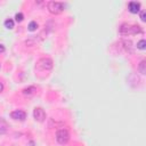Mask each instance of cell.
Returning a JSON list of instances; mask_svg holds the SVG:
<instances>
[{"label":"cell","mask_w":146,"mask_h":146,"mask_svg":"<svg viewBox=\"0 0 146 146\" xmlns=\"http://www.w3.org/2000/svg\"><path fill=\"white\" fill-rule=\"evenodd\" d=\"M119 33L121 35H131V34H137V33H143V30L138 25H131V24H122L119 29Z\"/></svg>","instance_id":"cell-1"},{"label":"cell","mask_w":146,"mask_h":146,"mask_svg":"<svg viewBox=\"0 0 146 146\" xmlns=\"http://www.w3.org/2000/svg\"><path fill=\"white\" fill-rule=\"evenodd\" d=\"M47 7H48L49 13H51L54 15H58V14L64 11L65 5L63 2H59V1H49L47 3Z\"/></svg>","instance_id":"cell-2"},{"label":"cell","mask_w":146,"mask_h":146,"mask_svg":"<svg viewBox=\"0 0 146 146\" xmlns=\"http://www.w3.org/2000/svg\"><path fill=\"white\" fill-rule=\"evenodd\" d=\"M70 139V133L66 129H59L56 131V140L60 145H65Z\"/></svg>","instance_id":"cell-3"},{"label":"cell","mask_w":146,"mask_h":146,"mask_svg":"<svg viewBox=\"0 0 146 146\" xmlns=\"http://www.w3.org/2000/svg\"><path fill=\"white\" fill-rule=\"evenodd\" d=\"M52 59L49 58V57H43L41 59H39V62L36 63V66L40 68V70H51L52 68Z\"/></svg>","instance_id":"cell-4"},{"label":"cell","mask_w":146,"mask_h":146,"mask_svg":"<svg viewBox=\"0 0 146 146\" xmlns=\"http://www.w3.org/2000/svg\"><path fill=\"white\" fill-rule=\"evenodd\" d=\"M33 116H34V119H35L36 121L42 122V121H44V119H46V113H44V111H43L41 107H35L34 111H33Z\"/></svg>","instance_id":"cell-5"},{"label":"cell","mask_w":146,"mask_h":146,"mask_svg":"<svg viewBox=\"0 0 146 146\" xmlns=\"http://www.w3.org/2000/svg\"><path fill=\"white\" fill-rule=\"evenodd\" d=\"M10 116L14 119V120H19V121H23L25 120L26 117V113L24 111H21V110H16V111H13L10 113Z\"/></svg>","instance_id":"cell-6"},{"label":"cell","mask_w":146,"mask_h":146,"mask_svg":"<svg viewBox=\"0 0 146 146\" xmlns=\"http://www.w3.org/2000/svg\"><path fill=\"white\" fill-rule=\"evenodd\" d=\"M128 8H129V11H130V13L137 14V13H139V10H140V3L137 2V1H130L129 5H128Z\"/></svg>","instance_id":"cell-7"},{"label":"cell","mask_w":146,"mask_h":146,"mask_svg":"<svg viewBox=\"0 0 146 146\" xmlns=\"http://www.w3.org/2000/svg\"><path fill=\"white\" fill-rule=\"evenodd\" d=\"M22 92H23V95H25V96H32V95H34V94L36 92V88H35L34 86H30V87H27V88H24V89L22 90Z\"/></svg>","instance_id":"cell-8"},{"label":"cell","mask_w":146,"mask_h":146,"mask_svg":"<svg viewBox=\"0 0 146 146\" xmlns=\"http://www.w3.org/2000/svg\"><path fill=\"white\" fill-rule=\"evenodd\" d=\"M7 130H8V124H7V122H6L5 120L0 119V135L6 133Z\"/></svg>","instance_id":"cell-9"},{"label":"cell","mask_w":146,"mask_h":146,"mask_svg":"<svg viewBox=\"0 0 146 146\" xmlns=\"http://www.w3.org/2000/svg\"><path fill=\"white\" fill-rule=\"evenodd\" d=\"M138 71H139V73H141V74H146V60H141L140 63H139V65H138Z\"/></svg>","instance_id":"cell-10"},{"label":"cell","mask_w":146,"mask_h":146,"mask_svg":"<svg viewBox=\"0 0 146 146\" xmlns=\"http://www.w3.org/2000/svg\"><path fill=\"white\" fill-rule=\"evenodd\" d=\"M5 27H7L8 30H11L14 29V21L11 18H8L5 21Z\"/></svg>","instance_id":"cell-11"},{"label":"cell","mask_w":146,"mask_h":146,"mask_svg":"<svg viewBox=\"0 0 146 146\" xmlns=\"http://www.w3.org/2000/svg\"><path fill=\"white\" fill-rule=\"evenodd\" d=\"M137 48H138V49H141V50H144V49L146 48V41H145L144 39L139 40V41L137 42Z\"/></svg>","instance_id":"cell-12"},{"label":"cell","mask_w":146,"mask_h":146,"mask_svg":"<svg viewBox=\"0 0 146 146\" xmlns=\"http://www.w3.org/2000/svg\"><path fill=\"white\" fill-rule=\"evenodd\" d=\"M29 30L30 31H34V30H36L38 29V23L36 22H34V21H32V22H30V24H29Z\"/></svg>","instance_id":"cell-13"},{"label":"cell","mask_w":146,"mask_h":146,"mask_svg":"<svg viewBox=\"0 0 146 146\" xmlns=\"http://www.w3.org/2000/svg\"><path fill=\"white\" fill-rule=\"evenodd\" d=\"M15 19H16L17 22H22V21L24 19V15H23L22 13H17V14L15 15Z\"/></svg>","instance_id":"cell-14"},{"label":"cell","mask_w":146,"mask_h":146,"mask_svg":"<svg viewBox=\"0 0 146 146\" xmlns=\"http://www.w3.org/2000/svg\"><path fill=\"white\" fill-rule=\"evenodd\" d=\"M140 19H141L143 22H145V21H146V14H145V11H144V10H141V11H140Z\"/></svg>","instance_id":"cell-15"},{"label":"cell","mask_w":146,"mask_h":146,"mask_svg":"<svg viewBox=\"0 0 146 146\" xmlns=\"http://www.w3.org/2000/svg\"><path fill=\"white\" fill-rule=\"evenodd\" d=\"M5 50H6V48H5V46H3V44H0V54H1V52H3Z\"/></svg>","instance_id":"cell-16"},{"label":"cell","mask_w":146,"mask_h":146,"mask_svg":"<svg viewBox=\"0 0 146 146\" xmlns=\"http://www.w3.org/2000/svg\"><path fill=\"white\" fill-rule=\"evenodd\" d=\"M2 90H3V84L2 82H0V92H2Z\"/></svg>","instance_id":"cell-17"}]
</instances>
